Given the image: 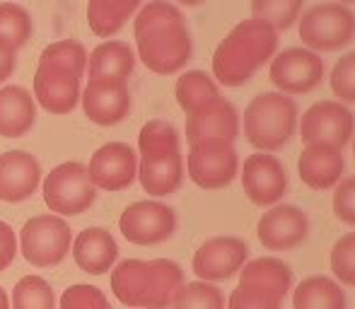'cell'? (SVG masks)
Segmentation results:
<instances>
[{"label": "cell", "mask_w": 355, "mask_h": 309, "mask_svg": "<svg viewBox=\"0 0 355 309\" xmlns=\"http://www.w3.org/2000/svg\"><path fill=\"white\" fill-rule=\"evenodd\" d=\"M15 254H17V234L8 222L0 220V271H5L15 261Z\"/></svg>", "instance_id": "38"}, {"label": "cell", "mask_w": 355, "mask_h": 309, "mask_svg": "<svg viewBox=\"0 0 355 309\" xmlns=\"http://www.w3.org/2000/svg\"><path fill=\"white\" fill-rule=\"evenodd\" d=\"M97 198V188L89 182L83 162H63L44 179V203L58 215H80Z\"/></svg>", "instance_id": "9"}, {"label": "cell", "mask_w": 355, "mask_h": 309, "mask_svg": "<svg viewBox=\"0 0 355 309\" xmlns=\"http://www.w3.org/2000/svg\"><path fill=\"white\" fill-rule=\"evenodd\" d=\"M300 112L293 97L281 92H261L244 112V136L257 152H278L297 131Z\"/></svg>", "instance_id": "6"}, {"label": "cell", "mask_w": 355, "mask_h": 309, "mask_svg": "<svg viewBox=\"0 0 355 309\" xmlns=\"http://www.w3.org/2000/svg\"><path fill=\"white\" fill-rule=\"evenodd\" d=\"M249 258V247L244 239L232 237V234H220L211 237L198 247L193 254V273L203 283H218L230 281L244 268Z\"/></svg>", "instance_id": "15"}, {"label": "cell", "mask_w": 355, "mask_h": 309, "mask_svg": "<svg viewBox=\"0 0 355 309\" xmlns=\"http://www.w3.org/2000/svg\"><path fill=\"white\" fill-rule=\"evenodd\" d=\"M83 112L97 126H116L131 112L128 82L119 78H89L83 89Z\"/></svg>", "instance_id": "16"}, {"label": "cell", "mask_w": 355, "mask_h": 309, "mask_svg": "<svg viewBox=\"0 0 355 309\" xmlns=\"http://www.w3.org/2000/svg\"><path fill=\"white\" fill-rule=\"evenodd\" d=\"M343 169H346V159L341 148L322 145V143H307L297 159L300 179L314 191H327L336 186L343 179Z\"/></svg>", "instance_id": "21"}, {"label": "cell", "mask_w": 355, "mask_h": 309, "mask_svg": "<svg viewBox=\"0 0 355 309\" xmlns=\"http://www.w3.org/2000/svg\"><path fill=\"white\" fill-rule=\"evenodd\" d=\"M184 285V271L169 258H126L112 271V292L126 307L167 309Z\"/></svg>", "instance_id": "4"}, {"label": "cell", "mask_w": 355, "mask_h": 309, "mask_svg": "<svg viewBox=\"0 0 355 309\" xmlns=\"http://www.w3.org/2000/svg\"><path fill=\"white\" fill-rule=\"evenodd\" d=\"M71 225L61 215L29 218L19 234L22 256L37 268H53L71 251Z\"/></svg>", "instance_id": "8"}, {"label": "cell", "mask_w": 355, "mask_h": 309, "mask_svg": "<svg viewBox=\"0 0 355 309\" xmlns=\"http://www.w3.org/2000/svg\"><path fill=\"white\" fill-rule=\"evenodd\" d=\"M0 309H10V305H8V295H5L3 288H0Z\"/></svg>", "instance_id": "41"}, {"label": "cell", "mask_w": 355, "mask_h": 309, "mask_svg": "<svg viewBox=\"0 0 355 309\" xmlns=\"http://www.w3.org/2000/svg\"><path fill=\"white\" fill-rule=\"evenodd\" d=\"M12 309H56V295L42 276H24L12 290Z\"/></svg>", "instance_id": "31"}, {"label": "cell", "mask_w": 355, "mask_h": 309, "mask_svg": "<svg viewBox=\"0 0 355 309\" xmlns=\"http://www.w3.org/2000/svg\"><path fill=\"white\" fill-rule=\"evenodd\" d=\"M32 37V17L17 3H0V39L17 51Z\"/></svg>", "instance_id": "30"}, {"label": "cell", "mask_w": 355, "mask_h": 309, "mask_svg": "<svg viewBox=\"0 0 355 309\" xmlns=\"http://www.w3.org/2000/svg\"><path fill=\"white\" fill-rule=\"evenodd\" d=\"M73 256L80 271L89 276H104L107 271H112L119 258L116 239L104 227H87L73 242Z\"/></svg>", "instance_id": "22"}, {"label": "cell", "mask_w": 355, "mask_h": 309, "mask_svg": "<svg viewBox=\"0 0 355 309\" xmlns=\"http://www.w3.org/2000/svg\"><path fill=\"white\" fill-rule=\"evenodd\" d=\"M136 68V53L126 42H104L87 56L89 78H119L128 80Z\"/></svg>", "instance_id": "25"}, {"label": "cell", "mask_w": 355, "mask_h": 309, "mask_svg": "<svg viewBox=\"0 0 355 309\" xmlns=\"http://www.w3.org/2000/svg\"><path fill=\"white\" fill-rule=\"evenodd\" d=\"M87 68V51L75 39L49 44L34 73V97L49 114H71L80 104V78Z\"/></svg>", "instance_id": "3"}, {"label": "cell", "mask_w": 355, "mask_h": 309, "mask_svg": "<svg viewBox=\"0 0 355 309\" xmlns=\"http://www.w3.org/2000/svg\"><path fill=\"white\" fill-rule=\"evenodd\" d=\"M138 179L145 193L162 198L174 193L184 182V157L179 148V133L169 121L153 118L138 136Z\"/></svg>", "instance_id": "5"}, {"label": "cell", "mask_w": 355, "mask_h": 309, "mask_svg": "<svg viewBox=\"0 0 355 309\" xmlns=\"http://www.w3.org/2000/svg\"><path fill=\"white\" fill-rule=\"evenodd\" d=\"M239 136V112L232 102L218 97L203 104L201 109L187 114V141L189 145L201 141L234 143Z\"/></svg>", "instance_id": "19"}, {"label": "cell", "mask_w": 355, "mask_h": 309, "mask_svg": "<svg viewBox=\"0 0 355 309\" xmlns=\"http://www.w3.org/2000/svg\"><path fill=\"white\" fill-rule=\"evenodd\" d=\"M334 281L355 288V232H348L331 249Z\"/></svg>", "instance_id": "34"}, {"label": "cell", "mask_w": 355, "mask_h": 309, "mask_svg": "<svg viewBox=\"0 0 355 309\" xmlns=\"http://www.w3.org/2000/svg\"><path fill=\"white\" fill-rule=\"evenodd\" d=\"M295 309H346V292L341 283L329 276H309L295 288Z\"/></svg>", "instance_id": "27"}, {"label": "cell", "mask_w": 355, "mask_h": 309, "mask_svg": "<svg viewBox=\"0 0 355 309\" xmlns=\"http://www.w3.org/2000/svg\"><path fill=\"white\" fill-rule=\"evenodd\" d=\"M138 58L157 76H174L193 56V42L182 10L169 0H153L133 19Z\"/></svg>", "instance_id": "1"}, {"label": "cell", "mask_w": 355, "mask_h": 309, "mask_svg": "<svg viewBox=\"0 0 355 309\" xmlns=\"http://www.w3.org/2000/svg\"><path fill=\"white\" fill-rule=\"evenodd\" d=\"M189 179L196 186L215 191L234 182L239 174V154L234 143L227 141H201L189 145L187 154Z\"/></svg>", "instance_id": "11"}, {"label": "cell", "mask_w": 355, "mask_h": 309, "mask_svg": "<svg viewBox=\"0 0 355 309\" xmlns=\"http://www.w3.org/2000/svg\"><path fill=\"white\" fill-rule=\"evenodd\" d=\"M324 58L304 46H290L278 51L271 58V78L276 92L281 94H309L322 85L324 80Z\"/></svg>", "instance_id": "10"}, {"label": "cell", "mask_w": 355, "mask_h": 309, "mask_svg": "<svg viewBox=\"0 0 355 309\" xmlns=\"http://www.w3.org/2000/svg\"><path fill=\"white\" fill-rule=\"evenodd\" d=\"M37 121L34 97L19 85L0 87V136L22 138L32 131Z\"/></svg>", "instance_id": "23"}, {"label": "cell", "mask_w": 355, "mask_h": 309, "mask_svg": "<svg viewBox=\"0 0 355 309\" xmlns=\"http://www.w3.org/2000/svg\"><path fill=\"white\" fill-rule=\"evenodd\" d=\"M174 97H177L179 107H182L184 112L191 114V112H196V109H201L203 104L223 97V94H220V85L215 82L213 76H208L206 71H187L177 80Z\"/></svg>", "instance_id": "28"}, {"label": "cell", "mask_w": 355, "mask_h": 309, "mask_svg": "<svg viewBox=\"0 0 355 309\" xmlns=\"http://www.w3.org/2000/svg\"><path fill=\"white\" fill-rule=\"evenodd\" d=\"M278 53V32L259 19H244L218 44L213 80L223 87H244Z\"/></svg>", "instance_id": "2"}, {"label": "cell", "mask_w": 355, "mask_h": 309, "mask_svg": "<svg viewBox=\"0 0 355 309\" xmlns=\"http://www.w3.org/2000/svg\"><path fill=\"white\" fill-rule=\"evenodd\" d=\"M334 215L355 227V177L341 179L334 186Z\"/></svg>", "instance_id": "37"}, {"label": "cell", "mask_w": 355, "mask_h": 309, "mask_svg": "<svg viewBox=\"0 0 355 309\" xmlns=\"http://www.w3.org/2000/svg\"><path fill=\"white\" fill-rule=\"evenodd\" d=\"M179 5H187V8H198V5H203L206 0H177Z\"/></svg>", "instance_id": "40"}, {"label": "cell", "mask_w": 355, "mask_h": 309, "mask_svg": "<svg viewBox=\"0 0 355 309\" xmlns=\"http://www.w3.org/2000/svg\"><path fill=\"white\" fill-rule=\"evenodd\" d=\"M242 188L247 198L259 208H273L288 191V172L283 162L271 152H254L239 169Z\"/></svg>", "instance_id": "14"}, {"label": "cell", "mask_w": 355, "mask_h": 309, "mask_svg": "<svg viewBox=\"0 0 355 309\" xmlns=\"http://www.w3.org/2000/svg\"><path fill=\"white\" fill-rule=\"evenodd\" d=\"M297 34L302 46L314 53H334L355 39V12L341 3H319L300 15Z\"/></svg>", "instance_id": "7"}, {"label": "cell", "mask_w": 355, "mask_h": 309, "mask_svg": "<svg viewBox=\"0 0 355 309\" xmlns=\"http://www.w3.org/2000/svg\"><path fill=\"white\" fill-rule=\"evenodd\" d=\"M302 143H322V145L346 148L355 136V116L346 104L336 99L314 102L297 121Z\"/></svg>", "instance_id": "12"}, {"label": "cell", "mask_w": 355, "mask_h": 309, "mask_svg": "<svg viewBox=\"0 0 355 309\" xmlns=\"http://www.w3.org/2000/svg\"><path fill=\"white\" fill-rule=\"evenodd\" d=\"M172 309H225V295L213 283H184L174 295Z\"/></svg>", "instance_id": "32"}, {"label": "cell", "mask_w": 355, "mask_h": 309, "mask_svg": "<svg viewBox=\"0 0 355 309\" xmlns=\"http://www.w3.org/2000/svg\"><path fill=\"white\" fill-rule=\"evenodd\" d=\"M143 0H87V24L102 39L114 37L126 27Z\"/></svg>", "instance_id": "26"}, {"label": "cell", "mask_w": 355, "mask_h": 309, "mask_svg": "<svg viewBox=\"0 0 355 309\" xmlns=\"http://www.w3.org/2000/svg\"><path fill=\"white\" fill-rule=\"evenodd\" d=\"M334 3H341V5H346V8H348V5H355V0H334Z\"/></svg>", "instance_id": "42"}, {"label": "cell", "mask_w": 355, "mask_h": 309, "mask_svg": "<svg viewBox=\"0 0 355 309\" xmlns=\"http://www.w3.org/2000/svg\"><path fill=\"white\" fill-rule=\"evenodd\" d=\"M119 230L131 244L153 247L162 244L177 232V213L172 206L159 201L131 203L119 218Z\"/></svg>", "instance_id": "13"}, {"label": "cell", "mask_w": 355, "mask_h": 309, "mask_svg": "<svg viewBox=\"0 0 355 309\" xmlns=\"http://www.w3.org/2000/svg\"><path fill=\"white\" fill-rule=\"evenodd\" d=\"M61 309H114L107 295L94 285H71L61 295Z\"/></svg>", "instance_id": "35"}, {"label": "cell", "mask_w": 355, "mask_h": 309, "mask_svg": "<svg viewBox=\"0 0 355 309\" xmlns=\"http://www.w3.org/2000/svg\"><path fill=\"white\" fill-rule=\"evenodd\" d=\"M353 157H355V136H353Z\"/></svg>", "instance_id": "43"}, {"label": "cell", "mask_w": 355, "mask_h": 309, "mask_svg": "<svg viewBox=\"0 0 355 309\" xmlns=\"http://www.w3.org/2000/svg\"><path fill=\"white\" fill-rule=\"evenodd\" d=\"M239 285L268 292L283 302L288 290L293 288V268L276 256L254 258V261L244 263V268L239 271Z\"/></svg>", "instance_id": "24"}, {"label": "cell", "mask_w": 355, "mask_h": 309, "mask_svg": "<svg viewBox=\"0 0 355 309\" xmlns=\"http://www.w3.org/2000/svg\"><path fill=\"white\" fill-rule=\"evenodd\" d=\"M42 184V167L32 152L8 150L0 154V201H27Z\"/></svg>", "instance_id": "20"}, {"label": "cell", "mask_w": 355, "mask_h": 309, "mask_svg": "<svg viewBox=\"0 0 355 309\" xmlns=\"http://www.w3.org/2000/svg\"><path fill=\"white\" fill-rule=\"evenodd\" d=\"M15 53H17V51H15L10 44H5L3 39H0V85H3L5 80L15 73V61H17V58H15Z\"/></svg>", "instance_id": "39"}, {"label": "cell", "mask_w": 355, "mask_h": 309, "mask_svg": "<svg viewBox=\"0 0 355 309\" xmlns=\"http://www.w3.org/2000/svg\"><path fill=\"white\" fill-rule=\"evenodd\" d=\"M283 302L268 292L254 290L247 285H237L230 295L227 309H281Z\"/></svg>", "instance_id": "36"}, {"label": "cell", "mask_w": 355, "mask_h": 309, "mask_svg": "<svg viewBox=\"0 0 355 309\" xmlns=\"http://www.w3.org/2000/svg\"><path fill=\"white\" fill-rule=\"evenodd\" d=\"M257 237L268 251H290L309 237V218L302 208L278 203L259 218Z\"/></svg>", "instance_id": "17"}, {"label": "cell", "mask_w": 355, "mask_h": 309, "mask_svg": "<svg viewBox=\"0 0 355 309\" xmlns=\"http://www.w3.org/2000/svg\"><path fill=\"white\" fill-rule=\"evenodd\" d=\"M302 8L304 0H252V19H259L281 34L297 22Z\"/></svg>", "instance_id": "29"}, {"label": "cell", "mask_w": 355, "mask_h": 309, "mask_svg": "<svg viewBox=\"0 0 355 309\" xmlns=\"http://www.w3.org/2000/svg\"><path fill=\"white\" fill-rule=\"evenodd\" d=\"M334 97L341 104H355V51H348L334 63L329 76Z\"/></svg>", "instance_id": "33"}, {"label": "cell", "mask_w": 355, "mask_h": 309, "mask_svg": "<svg viewBox=\"0 0 355 309\" xmlns=\"http://www.w3.org/2000/svg\"><path fill=\"white\" fill-rule=\"evenodd\" d=\"M89 182L102 191H123L138 177V157L128 143H107L87 164Z\"/></svg>", "instance_id": "18"}]
</instances>
